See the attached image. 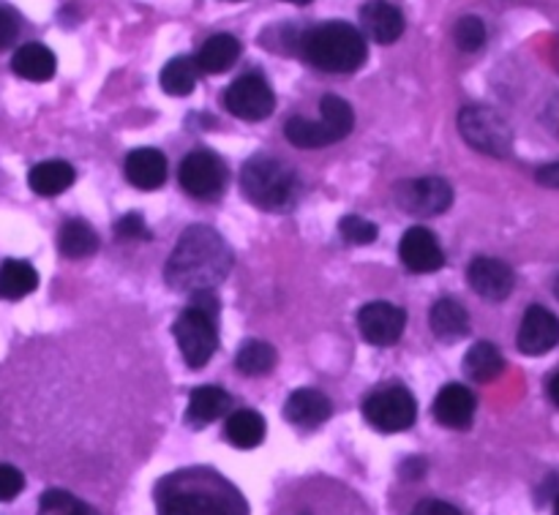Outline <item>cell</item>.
Masks as SVG:
<instances>
[{
    "instance_id": "6da1fadb",
    "label": "cell",
    "mask_w": 559,
    "mask_h": 515,
    "mask_svg": "<svg viewBox=\"0 0 559 515\" xmlns=\"http://www.w3.org/2000/svg\"><path fill=\"white\" fill-rule=\"evenodd\" d=\"M233 271V251L227 240L211 227H189L180 235L178 245L169 254L164 276L178 292H207L216 289Z\"/></svg>"
},
{
    "instance_id": "7a4b0ae2",
    "label": "cell",
    "mask_w": 559,
    "mask_h": 515,
    "mask_svg": "<svg viewBox=\"0 0 559 515\" xmlns=\"http://www.w3.org/2000/svg\"><path fill=\"white\" fill-rule=\"evenodd\" d=\"M304 55L317 69L349 74L366 63V36L349 22H325L304 36Z\"/></svg>"
},
{
    "instance_id": "3957f363",
    "label": "cell",
    "mask_w": 559,
    "mask_h": 515,
    "mask_svg": "<svg viewBox=\"0 0 559 515\" xmlns=\"http://www.w3.org/2000/svg\"><path fill=\"white\" fill-rule=\"evenodd\" d=\"M216 316H218V300L216 295H213V289H207V292H194L191 295L189 309L180 311L173 333L180 352H183L186 363H189V369H205L207 360L216 355V347H218Z\"/></svg>"
},
{
    "instance_id": "277c9868",
    "label": "cell",
    "mask_w": 559,
    "mask_h": 515,
    "mask_svg": "<svg viewBox=\"0 0 559 515\" xmlns=\"http://www.w3.org/2000/svg\"><path fill=\"white\" fill-rule=\"evenodd\" d=\"M240 189L265 211H287L298 194V178L284 161L271 156H257L240 172Z\"/></svg>"
},
{
    "instance_id": "5b68a950",
    "label": "cell",
    "mask_w": 559,
    "mask_h": 515,
    "mask_svg": "<svg viewBox=\"0 0 559 515\" xmlns=\"http://www.w3.org/2000/svg\"><path fill=\"white\" fill-rule=\"evenodd\" d=\"M459 131L467 140L469 147L486 153V156H508L513 147V131L511 125L506 123L497 109L480 107V104H473V107H464L459 112Z\"/></svg>"
},
{
    "instance_id": "8992f818",
    "label": "cell",
    "mask_w": 559,
    "mask_h": 515,
    "mask_svg": "<svg viewBox=\"0 0 559 515\" xmlns=\"http://www.w3.org/2000/svg\"><path fill=\"white\" fill-rule=\"evenodd\" d=\"M364 415L377 431L382 434H399L407 431L418 418V404L415 396L402 385L380 387L364 402Z\"/></svg>"
},
{
    "instance_id": "52a82bcc",
    "label": "cell",
    "mask_w": 559,
    "mask_h": 515,
    "mask_svg": "<svg viewBox=\"0 0 559 515\" xmlns=\"http://www.w3.org/2000/svg\"><path fill=\"white\" fill-rule=\"evenodd\" d=\"M178 178L186 194L197 196V200H216L227 185V169H224L222 158L213 153L194 151L180 161Z\"/></svg>"
},
{
    "instance_id": "ba28073f",
    "label": "cell",
    "mask_w": 559,
    "mask_h": 515,
    "mask_svg": "<svg viewBox=\"0 0 559 515\" xmlns=\"http://www.w3.org/2000/svg\"><path fill=\"white\" fill-rule=\"evenodd\" d=\"M224 107L240 120H262L276 107L271 85L262 74H243L224 93Z\"/></svg>"
},
{
    "instance_id": "9c48e42d",
    "label": "cell",
    "mask_w": 559,
    "mask_h": 515,
    "mask_svg": "<svg viewBox=\"0 0 559 515\" xmlns=\"http://www.w3.org/2000/svg\"><path fill=\"white\" fill-rule=\"evenodd\" d=\"M396 202L413 216H440L453 205V189L442 178H418L396 185Z\"/></svg>"
},
{
    "instance_id": "30bf717a",
    "label": "cell",
    "mask_w": 559,
    "mask_h": 515,
    "mask_svg": "<svg viewBox=\"0 0 559 515\" xmlns=\"http://www.w3.org/2000/svg\"><path fill=\"white\" fill-rule=\"evenodd\" d=\"M358 327L369 344H374V347H391V344H396L402 338L404 327H407V314L399 306L377 300V303H369L360 309Z\"/></svg>"
},
{
    "instance_id": "8fae6325",
    "label": "cell",
    "mask_w": 559,
    "mask_h": 515,
    "mask_svg": "<svg viewBox=\"0 0 559 515\" xmlns=\"http://www.w3.org/2000/svg\"><path fill=\"white\" fill-rule=\"evenodd\" d=\"M467 282L480 298L491 300V303H500V300H506L508 295L513 292L516 276H513L511 265H506L502 260H495V256H478V260L469 262Z\"/></svg>"
},
{
    "instance_id": "7c38bea8",
    "label": "cell",
    "mask_w": 559,
    "mask_h": 515,
    "mask_svg": "<svg viewBox=\"0 0 559 515\" xmlns=\"http://www.w3.org/2000/svg\"><path fill=\"white\" fill-rule=\"evenodd\" d=\"M519 349L524 355H546L559 344V320L544 306H530L519 327Z\"/></svg>"
},
{
    "instance_id": "4fadbf2b",
    "label": "cell",
    "mask_w": 559,
    "mask_h": 515,
    "mask_svg": "<svg viewBox=\"0 0 559 515\" xmlns=\"http://www.w3.org/2000/svg\"><path fill=\"white\" fill-rule=\"evenodd\" d=\"M399 256L413 273H435L445 265L440 240L426 227H413L404 232L402 243H399Z\"/></svg>"
},
{
    "instance_id": "5bb4252c",
    "label": "cell",
    "mask_w": 559,
    "mask_h": 515,
    "mask_svg": "<svg viewBox=\"0 0 559 515\" xmlns=\"http://www.w3.org/2000/svg\"><path fill=\"white\" fill-rule=\"evenodd\" d=\"M123 172L129 183L140 191H156L167 183V158L156 147H140L126 156Z\"/></svg>"
},
{
    "instance_id": "9a60e30c",
    "label": "cell",
    "mask_w": 559,
    "mask_h": 515,
    "mask_svg": "<svg viewBox=\"0 0 559 515\" xmlns=\"http://www.w3.org/2000/svg\"><path fill=\"white\" fill-rule=\"evenodd\" d=\"M475 396L469 387L464 385H445L435 398V418L440 420L445 429L464 431L469 429L475 418Z\"/></svg>"
},
{
    "instance_id": "2e32d148",
    "label": "cell",
    "mask_w": 559,
    "mask_h": 515,
    "mask_svg": "<svg viewBox=\"0 0 559 515\" xmlns=\"http://www.w3.org/2000/svg\"><path fill=\"white\" fill-rule=\"evenodd\" d=\"M364 33L377 44H393L404 33V14L388 0H369L360 9Z\"/></svg>"
},
{
    "instance_id": "e0dca14e",
    "label": "cell",
    "mask_w": 559,
    "mask_h": 515,
    "mask_svg": "<svg viewBox=\"0 0 559 515\" xmlns=\"http://www.w3.org/2000/svg\"><path fill=\"white\" fill-rule=\"evenodd\" d=\"M333 412V404L325 393L311 391V387H300L284 404V418L300 429H314V426L325 423Z\"/></svg>"
},
{
    "instance_id": "ac0fdd59",
    "label": "cell",
    "mask_w": 559,
    "mask_h": 515,
    "mask_svg": "<svg viewBox=\"0 0 559 515\" xmlns=\"http://www.w3.org/2000/svg\"><path fill=\"white\" fill-rule=\"evenodd\" d=\"M429 325L440 342L453 344L469 333V314H467V309L459 303V300L442 298L431 306Z\"/></svg>"
},
{
    "instance_id": "d6986e66",
    "label": "cell",
    "mask_w": 559,
    "mask_h": 515,
    "mask_svg": "<svg viewBox=\"0 0 559 515\" xmlns=\"http://www.w3.org/2000/svg\"><path fill=\"white\" fill-rule=\"evenodd\" d=\"M11 69L27 82H47L55 76L58 63H55L52 49L44 47V44H22L11 58Z\"/></svg>"
},
{
    "instance_id": "ffe728a7",
    "label": "cell",
    "mask_w": 559,
    "mask_h": 515,
    "mask_svg": "<svg viewBox=\"0 0 559 515\" xmlns=\"http://www.w3.org/2000/svg\"><path fill=\"white\" fill-rule=\"evenodd\" d=\"M162 515H233V511L207 491H175L162 502Z\"/></svg>"
},
{
    "instance_id": "44dd1931",
    "label": "cell",
    "mask_w": 559,
    "mask_h": 515,
    "mask_svg": "<svg viewBox=\"0 0 559 515\" xmlns=\"http://www.w3.org/2000/svg\"><path fill=\"white\" fill-rule=\"evenodd\" d=\"M229 407H233V398H229L222 387H197L189 396V412H186V420H189L191 426H207L213 423V420L222 418V415H227Z\"/></svg>"
},
{
    "instance_id": "7402d4cb",
    "label": "cell",
    "mask_w": 559,
    "mask_h": 515,
    "mask_svg": "<svg viewBox=\"0 0 559 515\" xmlns=\"http://www.w3.org/2000/svg\"><path fill=\"white\" fill-rule=\"evenodd\" d=\"M74 167L69 161H60V158H52V161H41L31 169L27 175V183L36 191L38 196H58L63 194L66 189H71L74 183Z\"/></svg>"
},
{
    "instance_id": "603a6c76",
    "label": "cell",
    "mask_w": 559,
    "mask_h": 515,
    "mask_svg": "<svg viewBox=\"0 0 559 515\" xmlns=\"http://www.w3.org/2000/svg\"><path fill=\"white\" fill-rule=\"evenodd\" d=\"M238 55H240L238 38L229 36V33H216V36H211L205 44H202L200 55H197L194 60L197 65H200V71H205V74H222V71L233 69Z\"/></svg>"
},
{
    "instance_id": "cb8c5ba5",
    "label": "cell",
    "mask_w": 559,
    "mask_h": 515,
    "mask_svg": "<svg viewBox=\"0 0 559 515\" xmlns=\"http://www.w3.org/2000/svg\"><path fill=\"white\" fill-rule=\"evenodd\" d=\"M224 434L240 451H251V447L260 445L265 440V418L254 409H235L227 418L224 426Z\"/></svg>"
},
{
    "instance_id": "d4e9b609",
    "label": "cell",
    "mask_w": 559,
    "mask_h": 515,
    "mask_svg": "<svg viewBox=\"0 0 559 515\" xmlns=\"http://www.w3.org/2000/svg\"><path fill=\"white\" fill-rule=\"evenodd\" d=\"M506 369V358H502L500 349L491 342H478L469 347L467 358H464V374L473 382H491L502 374Z\"/></svg>"
},
{
    "instance_id": "484cf974",
    "label": "cell",
    "mask_w": 559,
    "mask_h": 515,
    "mask_svg": "<svg viewBox=\"0 0 559 515\" xmlns=\"http://www.w3.org/2000/svg\"><path fill=\"white\" fill-rule=\"evenodd\" d=\"M38 273L31 262L5 260L0 265V300H22L36 292Z\"/></svg>"
},
{
    "instance_id": "4316f807",
    "label": "cell",
    "mask_w": 559,
    "mask_h": 515,
    "mask_svg": "<svg viewBox=\"0 0 559 515\" xmlns=\"http://www.w3.org/2000/svg\"><path fill=\"white\" fill-rule=\"evenodd\" d=\"M58 245L60 254L69 256V260H85V256L98 251V235L96 229L87 221H82V218H71V221H66L63 227H60Z\"/></svg>"
},
{
    "instance_id": "83f0119b",
    "label": "cell",
    "mask_w": 559,
    "mask_h": 515,
    "mask_svg": "<svg viewBox=\"0 0 559 515\" xmlns=\"http://www.w3.org/2000/svg\"><path fill=\"white\" fill-rule=\"evenodd\" d=\"M284 134L293 145L306 147V151H314V147H328L333 142H338V136L333 134L331 125L325 120H309V118H289L284 125Z\"/></svg>"
},
{
    "instance_id": "f1b7e54d",
    "label": "cell",
    "mask_w": 559,
    "mask_h": 515,
    "mask_svg": "<svg viewBox=\"0 0 559 515\" xmlns=\"http://www.w3.org/2000/svg\"><path fill=\"white\" fill-rule=\"evenodd\" d=\"M200 74L202 71H200V65H197L194 58L178 55V58H173L162 69L164 93H169V96H189V93H194Z\"/></svg>"
},
{
    "instance_id": "f546056e",
    "label": "cell",
    "mask_w": 559,
    "mask_h": 515,
    "mask_svg": "<svg viewBox=\"0 0 559 515\" xmlns=\"http://www.w3.org/2000/svg\"><path fill=\"white\" fill-rule=\"evenodd\" d=\"M276 360H278V355L271 344L249 342L243 349H240L238 358H235V366H238L240 374L262 376V374H271L273 366H276Z\"/></svg>"
},
{
    "instance_id": "4dcf8cb0",
    "label": "cell",
    "mask_w": 559,
    "mask_h": 515,
    "mask_svg": "<svg viewBox=\"0 0 559 515\" xmlns=\"http://www.w3.org/2000/svg\"><path fill=\"white\" fill-rule=\"evenodd\" d=\"M320 118L325 120L328 125L333 129V134L338 136V140H344V136L353 131L355 125V112L353 107H349L344 98L333 96V93H328V96H322L320 101Z\"/></svg>"
},
{
    "instance_id": "1f68e13d",
    "label": "cell",
    "mask_w": 559,
    "mask_h": 515,
    "mask_svg": "<svg viewBox=\"0 0 559 515\" xmlns=\"http://www.w3.org/2000/svg\"><path fill=\"white\" fill-rule=\"evenodd\" d=\"M453 41L462 52H478L480 47L486 44V25L480 16H462L453 27Z\"/></svg>"
},
{
    "instance_id": "d6a6232c",
    "label": "cell",
    "mask_w": 559,
    "mask_h": 515,
    "mask_svg": "<svg viewBox=\"0 0 559 515\" xmlns=\"http://www.w3.org/2000/svg\"><path fill=\"white\" fill-rule=\"evenodd\" d=\"M82 511L85 505L63 489L44 491L41 502H38V515H82Z\"/></svg>"
},
{
    "instance_id": "836d02e7",
    "label": "cell",
    "mask_w": 559,
    "mask_h": 515,
    "mask_svg": "<svg viewBox=\"0 0 559 515\" xmlns=\"http://www.w3.org/2000/svg\"><path fill=\"white\" fill-rule=\"evenodd\" d=\"M338 229H342V238L355 245L374 243L377 235H380V229H377L374 221H366V218L360 216H344L342 224H338Z\"/></svg>"
},
{
    "instance_id": "e575fe53",
    "label": "cell",
    "mask_w": 559,
    "mask_h": 515,
    "mask_svg": "<svg viewBox=\"0 0 559 515\" xmlns=\"http://www.w3.org/2000/svg\"><path fill=\"white\" fill-rule=\"evenodd\" d=\"M115 238L118 240H147L151 232H147V224L140 213H126L123 218H118L115 224Z\"/></svg>"
},
{
    "instance_id": "d590c367",
    "label": "cell",
    "mask_w": 559,
    "mask_h": 515,
    "mask_svg": "<svg viewBox=\"0 0 559 515\" xmlns=\"http://www.w3.org/2000/svg\"><path fill=\"white\" fill-rule=\"evenodd\" d=\"M25 489V478L11 464H0V502H11L22 494Z\"/></svg>"
},
{
    "instance_id": "8d00e7d4",
    "label": "cell",
    "mask_w": 559,
    "mask_h": 515,
    "mask_svg": "<svg viewBox=\"0 0 559 515\" xmlns=\"http://www.w3.org/2000/svg\"><path fill=\"white\" fill-rule=\"evenodd\" d=\"M16 36H20V20H16L14 11L0 5V49L11 47Z\"/></svg>"
},
{
    "instance_id": "74e56055",
    "label": "cell",
    "mask_w": 559,
    "mask_h": 515,
    "mask_svg": "<svg viewBox=\"0 0 559 515\" xmlns=\"http://www.w3.org/2000/svg\"><path fill=\"white\" fill-rule=\"evenodd\" d=\"M413 515H462V511L453 505H448V502H440V500H426L420 502L418 507H415Z\"/></svg>"
},
{
    "instance_id": "f35d334b",
    "label": "cell",
    "mask_w": 559,
    "mask_h": 515,
    "mask_svg": "<svg viewBox=\"0 0 559 515\" xmlns=\"http://www.w3.org/2000/svg\"><path fill=\"white\" fill-rule=\"evenodd\" d=\"M538 183L549 185V189H559V161L549 164V167H540Z\"/></svg>"
},
{
    "instance_id": "ab89813d",
    "label": "cell",
    "mask_w": 559,
    "mask_h": 515,
    "mask_svg": "<svg viewBox=\"0 0 559 515\" xmlns=\"http://www.w3.org/2000/svg\"><path fill=\"white\" fill-rule=\"evenodd\" d=\"M549 398L559 407V371L549 380Z\"/></svg>"
},
{
    "instance_id": "60d3db41",
    "label": "cell",
    "mask_w": 559,
    "mask_h": 515,
    "mask_svg": "<svg viewBox=\"0 0 559 515\" xmlns=\"http://www.w3.org/2000/svg\"><path fill=\"white\" fill-rule=\"evenodd\" d=\"M82 515H98V513L93 511V507H87V505H85V511H82Z\"/></svg>"
},
{
    "instance_id": "b9f144b4",
    "label": "cell",
    "mask_w": 559,
    "mask_h": 515,
    "mask_svg": "<svg viewBox=\"0 0 559 515\" xmlns=\"http://www.w3.org/2000/svg\"><path fill=\"white\" fill-rule=\"evenodd\" d=\"M287 3H298V5H304V3H311V0H287Z\"/></svg>"
},
{
    "instance_id": "7bdbcfd3",
    "label": "cell",
    "mask_w": 559,
    "mask_h": 515,
    "mask_svg": "<svg viewBox=\"0 0 559 515\" xmlns=\"http://www.w3.org/2000/svg\"><path fill=\"white\" fill-rule=\"evenodd\" d=\"M555 515H559V496H557V502H555Z\"/></svg>"
},
{
    "instance_id": "ee69618b",
    "label": "cell",
    "mask_w": 559,
    "mask_h": 515,
    "mask_svg": "<svg viewBox=\"0 0 559 515\" xmlns=\"http://www.w3.org/2000/svg\"><path fill=\"white\" fill-rule=\"evenodd\" d=\"M555 292H557V298H559V276H557V284H555Z\"/></svg>"
},
{
    "instance_id": "f6af8a7d",
    "label": "cell",
    "mask_w": 559,
    "mask_h": 515,
    "mask_svg": "<svg viewBox=\"0 0 559 515\" xmlns=\"http://www.w3.org/2000/svg\"><path fill=\"white\" fill-rule=\"evenodd\" d=\"M557 65H559V44H557Z\"/></svg>"
}]
</instances>
